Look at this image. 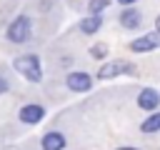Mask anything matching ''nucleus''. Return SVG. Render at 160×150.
<instances>
[{"label":"nucleus","instance_id":"9","mask_svg":"<svg viewBox=\"0 0 160 150\" xmlns=\"http://www.w3.org/2000/svg\"><path fill=\"white\" fill-rule=\"evenodd\" d=\"M120 25H122V28H130V30L138 28V25H140V12L132 10V8L122 10V12H120Z\"/></svg>","mask_w":160,"mask_h":150},{"label":"nucleus","instance_id":"16","mask_svg":"<svg viewBox=\"0 0 160 150\" xmlns=\"http://www.w3.org/2000/svg\"><path fill=\"white\" fill-rule=\"evenodd\" d=\"M120 2H122V5H132L135 0H120Z\"/></svg>","mask_w":160,"mask_h":150},{"label":"nucleus","instance_id":"15","mask_svg":"<svg viewBox=\"0 0 160 150\" xmlns=\"http://www.w3.org/2000/svg\"><path fill=\"white\" fill-rule=\"evenodd\" d=\"M155 28H158V35H160V15H158V20H155Z\"/></svg>","mask_w":160,"mask_h":150},{"label":"nucleus","instance_id":"17","mask_svg":"<svg viewBox=\"0 0 160 150\" xmlns=\"http://www.w3.org/2000/svg\"><path fill=\"white\" fill-rule=\"evenodd\" d=\"M118 150H135V148H118Z\"/></svg>","mask_w":160,"mask_h":150},{"label":"nucleus","instance_id":"2","mask_svg":"<svg viewBox=\"0 0 160 150\" xmlns=\"http://www.w3.org/2000/svg\"><path fill=\"white\" fill-rule=\"evenodd\" d=\"M30 18H25V15H18L12 22H10V28H8V38L12 40V42H25L28 38H30Z\"/></svg>","mask_w":160,"mask_h":150},{"label":"nucleus","instance_id":"8","mask_svg":"<svg viewBox=\"0 0 160 150\" xmlns=\"http://www.w3.org/2000/svg\"><path fill=\"white\" fill-rule=\"evenodd\" d=\"M65 148V138L60 132H48L42 138V150H62Z\"/></svg>","mask_w":160,"mask_h":150},{"label":"nucleus","instance_id":"10","mask_svg":"<svg viewBox=\"0 0 160 150\" xmlns=\"http://www.w3.org/2000/svg\"><path fill=\"white\" fill-rule=\"evenodd\" d=\"M100 25H102L100 15H90V18H85V20L80 22V30H82L85 35H92V32H98V30H100Z\"/></svg>","mask_w":160,"mask_h":150},{"label":"nucleus","instance_id":"6","mask_svg":"<svg viewBox=\"0 0 160 150\" xmlns=\"http://www.w3.org/2000/svg\"><path fill=\"white\" fill-rule=\"evenodd\" d=\"M160 105V95H158V90H152V88H145V90H140V95H138V108H142V110H155Z\"/></svg>","mask_w":160,"mask_h":150},{"label":"nucleus","instance_id":"4","mask_svg":"<svg viewBox=\"0 0 160 150\" xmlns=\"http://www.w3.org/2000/svg\"><path fill=\"white\" fill-rule=\"evenodd\" d=\"M65 82H68V88L75 90V92H85V90L92 88V78H90L88 72H70Z\"/></svg>","mask_w":160,"mask_h":150},{"label":"nucleus","instance_id":"11","mask_svg":"<svg viewBox=\"0 0 160 150\" xmlns=\"http://www.w3.org/2000/svg\"><path fill=\"white\" fill-rule=\"evenodd\" d=\"M158 130H160V112H152L142 122V132H158Z\"/></svg>","mask_w":160,"mask_h":150},{"label":"nucleus","instance_id":"5","mask_svg":"<svg viewBox=\"0 0 160 150\" xmlns=\"http://www.w3.org/2000/svg\"><path fill=\"white\" fill-rule=\"evenodd\" d=\"M155 48H160V35L158 32L155 35H142V38H138V40L130 42L132 52H148V50H155Z\"/></svg>","mask_w":160,"mask_h":150},{"label":"nucleus","instance_id":"12","mask_svg":"<svg viewBox=\"0 0 160 150\" xmlns=\"http://www.w3.org/2000/svg\"><path fill=\"white\" fill-rule=\"evenodd\" d=\"M110 5V0H90L88 2V8H90V15H100L105 8Z\"/></svg>","mask_w":160,"mask_h":150},{"label":"nucleus","instance_id":"13","mask_svg":"<svg viewBox=\"0 0 160 150\" xmlns=\"http://www.w3.org/2000/svg\"><path fill=\"white\" fill-rule=\"evenodd\" d=\"M92 55H95V58H102V55H105V45H95V48H92Z\"/></svg>","mask_w":160,"mask_h":150},{"label":"nucleus","instance_id":"7","mask_svg":"<svg viewBox=\"0 0 160 150\" xmlns=\"http://www.w3.org/2000/svg\"><path fill=\"white\" fill-rule=\"evenodd\" d=\"M45 118V108L42 105H25V108H20V120L22 122H28V125H35V122H40Z\"/></svg>","mask_w":160,"mask_h":150},{"label":"nucleus","instance_id":"1","mask_svg":"<svg viewBox=\"0 0 160 150\" xmlns=\"http://www.w3.org/2000/svg\"><path fill=\"white\" fill-rule=\"evenodd\" d=\"M12 68H15L25 80H30V82H40V78H42L38 55H20V58H15Z\"/></svg>","mask_w":160,"mask_h":150},{"label":"nucleus","instance_id":"3","mask_svg":"<svg viewBox=\"0 0 160 150\" xmlns=\"http://www.w3.org/2000/svg\"><path fill=\"white\" fill-rule=\"evenodd\" d=\"M128 72H132V65L125 62V60H115V62H105V65L98 70V78H100V80H112V78L128 75Z\"/></svg>","mask_w":160,"mask_h":150},{"label":"nucleus","instance_id":"14","mask_svg":"<svg viewBox=\"0 0 160 150\" xmlns=\"http://www.w3.org/2000/svg\"><path fill=\"white\" fill-rule=\"evenodd\" d=\"M5 90H8V80H5V78H0V95H2Z\"/></svg>","mask_w":160,"mask_h":150}]
</instances>
